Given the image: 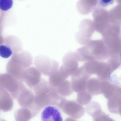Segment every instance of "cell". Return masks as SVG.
Instances as JSON below:
<instances>
[{"label": "cell", "mask_w": 121, "mask_h": 121, "mask_svg": "<svg viewBox=\"0 0 121 121\" xmlns=\"http://www.w3.org/2000/svg\"><path fill=\"white\" fill-rule=\"evenodd\" d=\"M57 93L63 97H66L72 94L73 92L71 82L65 80L55 88Z\"/></svg>", "instance_id": "cell-12"}, {"label": "cell", "mask_w": 121, "mask_h": 121, "mask_svg": "<svg viewBox=\"0 0 121 121\" xmlns=\"http://www.w3.org/2000/svg\"><path fill=\"white\" fill-rule=\"evenodd\" d=\"M65 121H77L74 119L72 118L68 117L67 118Z\"/></svg>", "instance_id": "cell-19"}, {"label": "cell", "mask_w": 121, "mask_h": 121, "mask_svg": "<svg viewBox=\"0 0 121 121\" xmlns=\"http://www.w3.org/2000/svg\"></svg>", "instance_id": "cell-21"}, {"label": "cell", "mask_w": 121, "mask_h": 121, "mask_svg": "<svg viewBox=\"0 0 121 121\" xmlns=\"http://www.w3.org/2000/svg\"><path fill=\"white\" fill-rule=\"evenodd\" d=\"M6 69L7 73L14 77L19 81L23 82V74L26 69L20 64L14 55H12L7 63Z\"/></svg>", "instance_id": "cell-8"}, {"label": "cell", "mask_w": 121, "mask_h": 121, "mask_svg": "<svg viewBox=\"0 0 121 121\" xmlns=\"http://www.w3.org/2000/svg\"><path fill=\"white\" fill-rule=\"evenodd\" d=\"M58 108L64 113L74 119L81 118L84 115L85 110L76 100H68L63 97Z\"/></svg>", "instance_id": "cell-3"}, {"label": "cell", "mask_w": 121, "mask_h": 121, "mask_svg": "<svg viewBox=\"0 0 121 121\" xmlns=\"http://www.w3.org/2000/svg\"><path fill=\"white\" fill-rule=\"evenodd\" d=\"M34 63L36 67L41 73L46 76H50L59 69L57 61L43 55L36 56Z\"/></svg>", "instance_id": "cell-2"}, {"label": "cell", "mask_w": 121, "mask_h": 121, "mask_svg": "<svg viewBox=\"0 0 121 121\" xmlns=\"http://www.w3.org/2000/svg\"><path fill=\"white\" fill-rule=\"evenodd\" d=\"M17 99L22 108H28L31 111L33 117L36 116L40 111L35 103V95L27 88L20 93Z\"/></svg>", "instance_id": "cell-5"}, {"label": "cell", "mask_w": 121, "mask_h": 121, "mask_svg": "<svg viewBox=\"0 0 121 121\" xmlns=\"http://www.w3.org/2000/svg\"><path fill=\"white\" fill-rule=\"evenodd\" d=\"M62 61L63 64L59 69L67 78L78 68V61L76 52H70L66 54L64 56Z\"/></svg>", "instance_id": "cell-6"}, {"label": "cell", "mask_w": 121, "mask_h": 121, "mask_svg": "<svg viewBox=\"0 0 121 121\" xmlns=\"http://www.w3.org/2000/svg\"><path fill=\"white\" fill-rule=\"evenodd\" d=\"M113 2V0H100L99 2V4L101 6L105 7L109 5L112 4Z\"/></svg>", "instance_id": "cell-18"}, {"label": "cell", "mask_w": 121, "mask_h": 121, "mask_svg": "<svg viewBox=\"0 0 121 121\" xmlns=\"http://www.w3.org/2000/svg\"><path fill=\"white\" fill-rule=\"evenodd\" d=\"M91 76L83 65L78 68L71 75V86L73 91L78 93L86 90L87 83Z\"/></svg>", "instance_id": "cell-4"}, {"label": "cell", "mask_w": 121, "mask_h": 121, "mask_svg": "<svg viewBox=\"0 0 121 121\" xmlns=\"http://www.w3.org/2000/svg\"><path fill=\"white\" fill-rule=\"evenodd\" d=\"M12 97L4 89L0 88V108L4 112L11 110L13 108V102Z\"/></svg>", "instance_id": "cell-11"}, {"label": "cell", "mask_w": 121, "mask_h": 121, "mask_svg": "<svg viewBox=\"0 0 121 121\" xmlns=\"http://www.w3.org/2000/svg\"><path fill=\"white\" fill-rule=\"evenodd\" d=\"M0 86L8 91L14 99L26 88L22 82L7 73L0 75Z\"/></svg>", "instance_id": "cell-1"}, {"label": "cell", "mask_w": 121, "mask_h": 121, "mask_svg": "<svg viewBox=\"0 0 121 121\" xmlns=\"http://www.w3.org/2000/svg\"><path fill=\"white\" fill-rule=\"evenodd\" d=\"M77 93V101L79 104L85 105L90 103L92 98L91 95L86 90Z\"/></svg>", "instance_id": "cell-15"}, {"label": "cell", "mask_w": 121, "mask_h": 121, "mask_svg": "<svg viewBox=\"0 0 121 121\" xmlns=\"http://www.w3.org/2000/svg\"><path fill=\"white\" fill-rule=\"evenodd\" d=\"M15 117L16 121H29L33 116L29 109L22 108L15 111Z\"/></svg>", "instance_id": "cell-13"}, {"label": "cell", "mask_w": 121, "mask_h": 121, "mask_svg": "<svg viewBox=\"0 0 121 121\" xmlns=\"http://www.w3.org/2000/svg\"><path fill=\"white\" fill-rule=\"evenodd\" d=\"M86 112L92 117L93 121H115L101 110L98 103L91 105Z\"/></svg>", "instance_id": "cell-10"}, {"label": "cell", "mask_w": 121, "mask_h": 121, "mask_svg": "<svg viewBox=\"0 0 121 121\" xmlns=\"http://www.w3.org/2000/svg\"><path fill=\"white\" fill-rule=\"evenodd\" d=\"M13 54L12 49L7 44H2L0 46V55L2 57L6 58Z\"/></svg>", "instance_id": "cell-16"}, {"label": "cell", "mask_w": 121, "mask_h": 121, "mask_svg": "<svg viewBox=\"0 0 121 121\" xmlns=\"http://www.w3.org/2000/svg\"><path fill=\"white\" fill-rule=\"evenodd\" d=\"M121 116V111L119 113Z\"/></svg>", "instance_id": "cell-20"}, {"label": "cell", "mask_w": 121, "mask_h": 121, "mask_svg": "<svg viewBox=\"0 0 121 121\" xmlns=\"http://www.w3.org/2000/svg\"><path fill=\"white\" fill-rule=\"evenodd\" d=\"M66 79L58 69L57 71L49 76L48 82L51 86L56 88Z\"/></svg>", "instance_id": "cell-14"}, {"label": "cell", "mask_w": 121, "mask_h": 121, "mask_svg": "<svg viewBox=\"0 0 121 121\" xmlns=\"http://www.w3.org/2000/svg\"><path fill=\"white\" fill-rule=\"evenodd\" d=\"M41 73L36 68L30 67L24 70L23 81L31 88H33L41 81Z\"/></svg>", "instance_id": "cell-7"}, {"label": "cell", "mask_w": 121, "mask_h": 121, "mask_svg": "<svg viewBox=\"0 0 121 121\" xmlns=\"http://www.w3.org/2000/svg\"><path fill=\"white\" fill-rule=\"evenodd\" d=\"M42 121H63L60 111L57 107L50 105L45 107L41 114Z\"/></svg>", "instance_id": "cell-9"}, {"label": "cell", "mask_w": 121, "mask_h": 121, "mask_svg": "<svg viewBox=\"0 0 121 121\" xmlns=\"http://www.w3.org/2000/svg\"><path fill=\"white\" fill-rule=\"evenodd\" d=\"M13 3L12 0H0V9L4 11L8 10L12 7Z\"/></svg>", "instance_id": "cell-17"}]
</instances>
